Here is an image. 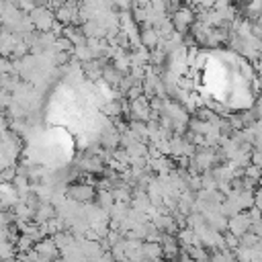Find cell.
Here are the masks:
<instances>
[{
    "instance_id": "1",
    "label": "cell",
    "mask_w": 262,
    "mask_h": 262,
    "mask_svg": "<svg viewBox=\"0 0 262 262\" xmlns=\"http://www.w3.org/2000/svg\"><path fill=\"white\" fill-rule=\"evenodd\" d=\"M203 88L207 96L231 108H246L252 104V78L244 61L213 59L203 63Z\"/></svg>"
}]
</instances>
